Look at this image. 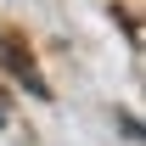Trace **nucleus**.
<instances>
[{
  "label": "nucleus",
  "mask_w": 146,
  "mask_h": 146,
  "mask_svg": "<svg viewBox=\"0 0 146 146\" xmlns=\"http://www.w3.org/2000/svg\"><path fill=\"white\" fill-rule=\"evenodd\" d=\"M6 68L17 73V84H28V90H34V96H45V79H39V73H34V62H28V56H23L17 45H6Z\"/></svg>",
  "instance_id": "1"
},
{
  "label": "nucleus",
  "mask_w": 146,
  "mask_h": 146,
  "mask_svg": "<svg viewBox=\"0 0 146 146\" xmlns=\"http://www.w3.org/2000/svg\"><path fill=\"white\" fill-rule=\"evenodd\" d=\"M0 124H6V112H0Z\"/></svg>",
  "instance_id": "2"
}]
</instances>
